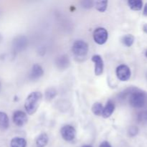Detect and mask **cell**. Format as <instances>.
<instances>
[{"instance_id": "obj_1", "label": "cell", "mask_w": 147, "mask_h": 147, "mask_svg": "<svg viewBox=\"0 0 147 147\" xmlns=\"http://www.w3.org/2000/svg\"><path fill=\"white\" fill-rule=\"evenodd\" d=\"M42 95L39 91H34L30 93L24 102L26 111L30 115H32L37 111L41 103Z\"/></svg>"}, {"instance_id": "obj_2", "label": "cell", "mask_w": 147, "mask_h": 147, "mask_svg": "<svg viewBox=\"0 0 147 147\" xmlns=\"http://www.w3.org/2000/svg\"><path fill=\"white\" fill-rule=\"evenodd\" d=\"M146 102V94L144 92L135 89L132 90L129 97V103L135 109H142L145 106Z\"/></svg>"}, {"instance_id": "obj_3", "label": "cell", "mask_w": 147, "mask_h": 147, "mask_svg": "<svg viewBox=\"0 0 147 147\" xmlns=\"http://www.w3.org/2000/svg\"><path fill=\"white\" fill-rule=\"evenodd\" d=\"M73 53L78 57H83L88 52V45L83 40H77L75 42L72 47Z\"/></svg>"}, {"instance_id": "obj_4", "label": "cell", "mask_w": 147, "mask_h": 147, "mask_svg": "<svg viewBox=\"0 0 147 147\" xmlns=\"http://www.w3.org/2000/svg\"><path fill=\"white\" fill-rule=\"evenodd\" d=\"M109 34L107 30L103 27H98L93 32V39L98 45H103L107 42Z\"/></svg>"}, {"instance_id": "obj_5", "label": "cell", "mask_w": 147, "mask_h": 147, "mask_svg": "<svg viewBox=\"0 0 147 147\" xmlns=\"http://www.w3.org/2000/svg\"><path fill=\"white\" fill-rule=\"evenodd\" d=\"M116 74L121 81H127L130 79L131 72L130 68L126 65H120L116 70Z\"/></svg>"}, {"instance_id": "obj_6", "label": "cell", "mask_w": 147, "mask_h": 147, "mask_svg": "<svg viewBox=\"0 0 147 147\" xmlns=\"http://www.w3.org/2000/svg\"><path fill=\"white\" fill-rule=\"evenodd\" d=\"M60 134L64 140L71 142L76 138V130L73 126L70 125H65L60 130Z\"/></svg>"}, {"instance_id": "obj_7", "label": "cell", "mask_w": 147, "mask_h": 147, "mask_svg": "<svg viewBox=\"0 0 147 147\" xmlns=\"http://www.w3.org/2000/svg\"><path fill=\"white\" fill-rule=\"evenodd\" d=\"M13 121L17 126H23L27 122V116L24 112L17 111L13 114Z\"/></svg>"}, {"instance_id": "obj_8", "label": "cell", "mask_w": 147, "mask_h": 147, "mask_svg": "<svg viewBox=\"0 0 147 147\" xmlns=\"http://www.w3.org/2000/svg\"><path fill=\"white\" fill-rule=\"evenodd\" d=\"M92 61L94 63L95 74L96 76H100L103 73L104 63L101 56L99 55H95L92 57Z\"/></svg>"}, {"instance_id": "obj_9", "label": "cell", "mask_w": 147, "mask_h": 147, "mask_svg": "<svg viewBox=\"0 0 147 147\" xmlns=\"http://www.w3.org/2000/svg\"><path fill=\"white\" fill-rule=\"evenodd\" d=\"M27 38L24 36H20L17 37L15 40H14V43H13V46H14L15 50L17 51H22L23 50L27 47Z\"/></svg>"}, {"instance_id": "obj_10", "label": "cell", "mask_w": 147, "mask_h": 147, "mask_svg": "<svg viewBox=\"0 0 147 147\" xmlns=\"http://www.w3.org/2000/svg\"><path fill=\"white\" fill-rule=\"evenodd\" d=\"M43 73H44V71H43L42 67L40 65L35 64L33 65L30 72V78L32 80H37L43 76Z\"/></svg>"}, {"instance_id": "obj_11", "label": "cell", "mask_w": 147, "mask_h": 147, "mask_svg": "<svg viewBox=\"0 0 147 147\" xmlns=\"http://www.w3.org/2000/svg\"><path fill=\"white\" fill-rule=\"evenodd\" d=\"M115 110V104L112 100H109L106 103V106L103 107V113H102V116L103 118H109L113 113L114 112Z\"/></svg>"}, {"instance_id": "obj_12", "label": "cell", "mask_w": 147, "mask_h": 147, "mask_svg": "<svg viewBox=\"0 0 147 147\" xmlns=\"http://www.w3.org/2000/svg\"><path fill=\"white\" fill-rule=\"evenodd\" d=\"M56 65L60 69H65L70 65V60L68 58V56L61 55L59 57L56 61Z\"/></svg>"}, {"instance_id": "obj_13", "label": "cell", "mask_w": 147, "mask_h": 147, "mask_svg": "<svg viewBox=\"0 0 147 147\" xmlns=\"http://www.w3.org/2000/svg\"><path fill=\"white\" fill-rule=\"evenodd\" d=\"M49 138L47 134L42 133L37 136L36 139V146L37 147H45L48 143Z\"/></svg>"}, {"instance_id": "obj_14", "label": "cell", "mask_w": 147, "mask_h": 147, "mask_svg": "<svg viewBox=\"0 0 147 147\" xmlns=\"http://www.w3.org/2000/svg\"><path fill=\"white\" fill-rule=\"evenodd\" d=\"M9 126V120L7 113L4 112L0 111V129L5 130L7 129Z\"/></svg>"}, {"instance_id": "obj_15", "label": "cell", "mask_w": 147, "mask_h": 147, "mask_svg": "<svg viewBox=\"0 0 147 147\" xmlns=\"http://www.w3.org/2000/svg\"><path fill=\"white\" fill-rule=\"evenodd\" d=\"M11 147H26L27 142L24 139L21 137H15L11 139L10 142Z\"/></svg>"}, {"instance_id": "obj_16", "label": "cell", "mask_w": 147, "mask_h": 147, "mask_svg": "<svg viewBox=\"0 0 147 147\" xmlns=\"http://www.w3.org/2000/svg\"><path fill=\"white\" fill-rule=\"evenodd\" d=\"M128 4L132 10L139 11L143 7V1L142 0H129L128 1Z\"/></svg>"}, {"instance_id": "obj_17", "label": "cell", "mask_w": 147, "mask_h": 147, "mask_svg": "<svg viewBox=\"0 0 147 147\" xmlns=\"http://www.w3.org/2000/svg\"><path fill=\"white\" fill-rule=\"evenodd\" d=\"M134 37L132 34H126V35L123 36L121 39V42L126 47H131L132 46V45L134 42Z\"/></svg>"}, {"instance_id": "obj_18", "label": "cell", "mask_w": 147, "mask_h": 147, "mask_svg": "<svg viewBox=\"0 0 147 147\" xmlns=\"http://www.w3.org/2000/svg\"><path fill=\"white\" fill-rule=\"evenodd\" d=\"M96 9L100 12H104L108 7V1H96L94 2Z\"/></svg>"}, {"instance_id": "obj_19", "label": "cell", "mask_w": 147, "mask_h": 147, "mask_svg": "<svg viewBox=\"0 0 147 147\" xmlns=\"http://www.w3.org/2000/svg\"><path fill=\"white\" fill-rule=\"evenodd\" d=\"M103 106L99 102H96L92 106V111L94 113L96 116H102V113H103Z\"/></svg>"}, {"instance_id": "obj_20", "label": "cell", "mask_w": 147, "mask_h": 147, "mask_svg": "<svg viewBox=\"0 0 147 147\" xmlns=\"http://www.w3.org/2000/svg\"><path fill=\"white\" fill-rule=\"evenodd\" d=\"M137 120L141 124L147 126V111L140 112L137 116Z\"/></svg>"}, {"instance_id": "obj_21", "label": "cell", "mask_w": 147, "mask_h": 147, "mask_svg": "<svg viewBox=\"0 0 147 147\" xmlns=\"http://www.w3.org/2000/svg\"><path fill=\"white\" fill-rule=\"evenodd\" d=\"M57 95V90L53 88H49L45 91V98L47 100H51Z\"/></svg>"}, {"instance_id": "obj_22", "label": "cell", "mask_w": 147, "mask_h": 147, "mask_svg": "<svg viewBox=\"0 0 147 147\" xmlns=\"http://www.w3.org/2000/svg\"><path fill=\"white\" fill-rule=\"evenodd\" d=\"M139 128L135 126H132L129 127V130H128V134L131 137H134V136H136L139 134Z\"/></svg>"}, {"instance_id": "obj_23", "label": "cell", "mask_w": 147, "mask_h": 147, "mask_svg": "<svg viewBox=\"0 0 147 147\" xmlns=\"http://www.w3.org/2000/svg\"><path fill=\"white\" fill-rule=\"evenodd\" d=\"M81 5L83 8L89 9L94 6V2L92 1H83L81 2Z\"/></svg>"}, {"instance_id": "obj_24", "label": "cell", "mask_w": 147, "mask_h": 147, "mask_svg": "<svg viewBox=\"0 0 147 147\" xmlns=\"http://www.w3.org/2000/svg\"><path fill=\"white\" fill-rule=\"evenodd\" d=\"M99 147H112V146L110 144L109 142H106V141H105V142H103L101 144H100Z\"/></svg>"}, {"instance_id": "obj_25", "label": "cell", "mask_w": 147, "mask_h": 147, "mask_svg": "<svg viewBox=\"0 0 147 147\" xmlns=\"http://www.w3.org/2000/svg\"><path fill=\"white\" fill-rule=\"evenodd\" d=\"M143 14L144 16L147 17V2L145 4L144 7V11H143Z\"/></svg>"}, {"instance_id": "obj_26", "label": "cell", "mask_w": 147, "mask_h": 147, "mask_svg": "<svg viewBox=\"0 0 147 147\" xmlns=\"http://www.w3.org/2000/svg\"><path fill=\"white\" fill-rule=\"evenodd\" d=\"M143 30H144V32L145 33H146V34H147V24H144V25Z\"/></svg>"}, {"instance_id": "obj_27", "label": "cell", "mask_w": 147, "mask_h": 147, "mask_svg": "<svg viewBox=\"0 0 147 147\" xmlns=\"http://www.w3.org/2000/svg\"><path fill=\"white\" fill-rule=\"evenodd\" d=\"M82 147H93V146H90V145H84V146H83Z\"/></svg>"}, {"instance_id": "obj_28", "label": "cell", "mask_w": 147, "mask_h": 147, "mask_svg": "<svg viewBox=\"0 0 147 147\" xmlns=\"http://www.w3.org/2000/svg\"><path fill=\"white\" fill-rule=\"evenodd\" d=\"M145 55H146V57H147V50L146 51V53H145Z\"/></svg>"}, {"instance_id": "obj_29", "label": "cell", "mask_w": 147, "mask_h": 147, "mask_svg": "<svg viewBox=\"0 0 147 147\" xmlns=\"http://www.w3.org/2000/svg\"><path fill=\"white\" fill-rule=\"evenodd\" d=\"M146 79H147V73H146Z\"/></svg>"}, {"instance_id": "obj_30", "label": "cell", "mask_w": 147, "mask_h": 147, "mask_svg": "<svg viewBox=\"0 0 147 147\" xmlns=\"http://www.w3.org/2000/svg\"><path fill=\"white\" fill-rule=\"evenodd\" d=\"M0 88H1V83H0Z\"/></svg>"}]
</instances>
